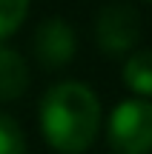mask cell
I'll return each instance as SVG.
<instances>
[{"label":"cell","instance_id":"8992f818","mask_svg":"<svg viewBox=\"0 0 152 154\" xmlns=\"http://www.w3.org/2000/svg\"><path fill=\"white\" fill-rule=\"evenodd\" d=\"M121 77H124V86L135 97L149 100L152 97V49H135L132 51L124 60Z\"/></svg>","mask_w":152,"mask_h":154},{"label":"cell","instance_id":"ba28073f","mask_svg":"<svg viewBox=\"0 0 152 154\" xmlns=\"http://www.w3.org/2000/svg\"><path fill=\"white\" fill-rule=\"evenodd\" d=\"M0 154H29L20 123L3 109H0Z\"/></svg>","mask_w":152,"mask_h":154},{"label":"cell","instance_id":"5b68a950","mask_svg":"<svg viewBox=\"0 0 152 154\" xmlns=\"http://www.w3.org/2000/svg\"><path fill=\"white\" fill-rule=\"evenodd\" d=\"M29 63L20 49L0 43V103H15L29 91Z\"/></svg>","mask_w":152,"mask_h":154},{"label":"cell","instance_id":"6da1fadb","mask_svg":"<svg viewBox=\"0 0 152 154\" xmlns=\"http://www.w3.org/2000/svg\"><path fill=\"white\" fill-rule=\"evenodd\" d=\"M37 126L52 151H89L103 126V111L95 88L80 80H60L49 86L37 106Z\"/></svg>","mask_w":152,"mask_h":154},{"label":"cell","instance_id":"9c48e42d","mask_svg":"<svg viewBox=\"0 0 152 154\" xmlns=\"http://www.w3.org/2000/svg\"><path fill=\"white\" fill-rule=\"evenodd\" d=\"M144 3H152V0H144Z\"/></svg>","mask_w":152,"mask_h":154},{"label":"cell","instance_id":"7a4b0ae2","mask_svg":"<svg viewBox=\"0 0 152 154\" xmlns=\"http://www.w3.org/2000/svg\"><path fill=\"white\" fill-rule=\"evenodd\" d=\"M106 143L115 154L152 151V100H121L106 117Z\"/></svg>","mask_w":152,"mask_h":154},{"label":"cell","instance_id":"277c9868","mask_svg":"<svg viewBox=\"0 0 152 154\" xmlns=\"http://www.w3.org/2000/svg\"><path fill=\"white\" fill-rule=\"evenodd\" d=\"M32 51L37 63L49 72L66 69L78 54V34L66 17H43L32 34Z\"/></svg>","mask_w":152,"mask_h":154},{"label":"cell","instance_id":"3957f363","mask_svg":"<svg viewBox=\"0 0 152 154\" xmlns=\"http://www.w3.org/2000/svg\"><path fill=\"white\" fill-rule=\"evenodd\" d=\"M141 40V14L126 0H109L95 14V43L106 57H129Z\"/></svg>","mask_w":152,"mask_h":154},{"label":"cell","instance_id":"52a82bcc","mask_svg":"<svg viewBox=\"0 0 152 154\" xmlns=\"http://www.w3.org/2000/svg\"><path fill=\"white\" fill-rule=\"evenodd\" d=\"M32 0H0V43L17 34L29 17Z\"/></svg>","mask_w":152,"mask_h":154}]
</instances>
